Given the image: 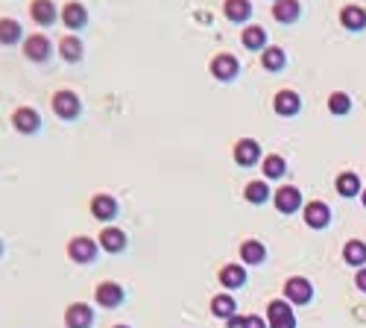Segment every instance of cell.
Listing matches in <instances>:
<instances>
[{"label": "cell", "mask_w": 366, "mask_h": 328, "mask_svg": "<svg viewBox=\"0 0 366 328\" xmlns=\"http://www.w3.org/2000/svg\"><path fill=\"white\" fill-rule=\"evenodd\" d=\"M53 111L59 114L62 121H74L79 114V97L74 91H59L53 94Z\"/></svg>", "instance_id": "obj_1"}, {"label": "cell", "mask_w": 366, "mask_h": 328, "mask_svg": "<svg viewBox=\"0 0 366 328\" xmlns=\"http://www.w3.org/2000/svg\"><path fill=\"white\" fill-rule=\"evenodd\" d=\"M285 296H287L290 302H296V305H305V302H311V296H313V287H311L308 278L293 275V278H287V285H285Z\"/></svg>", "instance_id": "obj_2"}, {"label": "cell", "mask_w": 366, "mask_h": 328, "mask_svg": "<svg viewBox=\"0 0 366 328\" xmlns=\"http://www.w3.org/2000/svg\"><path fill=\"white\" fill-rule=\"evenodd\" d=\"M267 317H270V328H296L293 310L287 308V302H281V299L267 305Z\"/></svg>", "instance_id": "obj_3"}, {"label": "cell", "mask_w": 366, "mask_h": 328, "mask_svg": "<svg viewBox=\"0 0 366 328\" xmlns=\"http://www.w3.org/2000/svg\"><path fill=\"white\" fill-rule=\"evenodd\" d=\"M12 123L18 132L29 135V132H39V126H41V118H39V111L36 109H29V106H21L18 111L12 114Z\"/></svg>", "instance_id": "obj_4"}, {"label": "cell", "mask_w": 366, "mask_h": 328, "mask_svg": "<svg viewBox=\"0 0 366 328\" xmlns=\"http://www.w3.org/2000/svg\"><path fill=\"white\" fill-rule=\"evenodd\" d=\"M94 299L100 302V308H118L123 302V287L114 282H103L94 290Z\"/></svg>", "instance_id": "obj_5"}, {"label": "cell", "mask_w": 366, "mask_h": 328, "mask_svg": "<svg viewBox=\"0 0 366 328\" xmlns=\"http://www.w3.org/2000/svg\"><path fill=\"white\" fill-rule=\"evenodd\" d=\"M211 74H214V79H223V82L235 79V76H238V59L229 56V53L214 56V59H211Z\"/></svg>", "instance_id": "obj_6"}, {"label": "cell", "mask_w": 366, "mask_h": 328, "mask_svg": "<svg viewBox=\"0 0 366 328\" xmlns=\"http://www.w3.org/2000/svg\"><path fill=\"white\" fill-rule=\"evenodd\" d=\"M68 255L76 261V264H88V261H94V255H97V243L88 240V238H74L68 243Z\"/></svg>", "instance_id": "obj_7"}, {"label": "cell", "mask_w": 366, "mask_h": 328, "mask_svg": "<svg viewBox=\"0 0 366 328\" xmlns=\"http://www.w3.org/2000/svg\"><path fill=\"white\" fill-rule=\"evenodd\" d=\"M29 12H32V21H36L39 27H53V21L59 18L53 0H32Z\"/></svg>", "instance_id": "obj_8"}, {"label": "cell", "mask_w": 366, "mask_h": 328, "mask_svg": "<svg viewBox=\"0 0 366 328\" xmlns=\"http://www.w3.org/2000/svg\"><path fill=\"white\" fill-rule=\"evenodd\" d=\"M273 109H276V114H281V118H293V114H299V109H302V100H299L296 91H278Z\"/></svg>", "instance_id": "obj_9"}, {"label": "cell", "mask_w": 366, "mask_h": 328, "mask_svg": "<svg viewBox=\"0 0 366 328\" xmlns=\"http://www.w3.org/2000/svg\"><path fill=\"white\" fill-rule=\"evenodd\" d=\"M299 15H302L299 0H276V4H273V18L278 24H296Z\"/></svg>", "instance_id": "obj_10"}, {"label": "cell", "mask_w": 366, "mask_h": 328, "mask_svg": "<svg viewBox=\"0 0 366 328\" xmlns=\"http://www.w3.org/2000/svg\"><path fill=\"white\" fill-rule=\"evenodd\" d=\"M258 158H261V146H258V141H252V138L238 141V146H235V161L240 164V168H252Z\"/></svg>", "instance_id": "obj_11"}, {"label": "cell", "mask_w": 366, "mask_h": 328, "mask_svg": "<svg viewBox=\"0 0 366 328\" xmlns=\"http://www.w3.org/2000/svg\"><path fill=\"white\" fill-rule=\"evenodd\" d=\"M299 205H302V193H299L293 185L276 191V208L281 211V214H293Z\"/></svg>", "instance_id": "obj_12"}, {"label": "cell", "mask_w": 366, "mask_h": 328, "mask_svg": "<svg viewBox=\"0 0 366 328\" xmlns=\"http://www.w3.org/2000/svg\"><path fill=\"white\" fill-rule=\"evenodd\" d=\"M91 320H94L91 308L82 305V302H76V305H71L68 310H65V325L68 328H91Z\"/></svg>", "instance_id": "obj_13"}, {"label": "cell", "mask_w": 366, "mask_h": 328, "mask_svg": "<svg viewBox=\"0 0 366 328\" xmlns=\"http://www.w3.org/2000/svg\"><path fill=\"white\" fill-rule=\"evenodd\" d=\"M305 223L311 228H325L331 223V211L325 203H308L305 205Z\"/></svg>", "instance_id": "obj_14"}, {"label": "cell", "mask_w": 366, "mask_h": 328, "mask_svg": "<svg viewBox=\"0 0 366 328\" xmlns=\"http://www.w3.org/2000/svg\"><path fill=\"white\" fill-rule=\"evenodd\" d=\"M62 21H65V27H68V29H82L88 24V12H86V6L74 0V4H68L62 9Z\"/></svg>", "instance_id": "obj_15"}, {"label": "cell", "mask_w": 366, "mask_h": 328, "mask_svg": "<svg viewBox=\"0 0 366 328\" xmlns=\"http://www.w3.org/2000/svg\"><path fill=\"white\" fill-rule=\"evenodd\" d=\"M91 214L97 220H111V217H118V203L111 200L109 193H100L91 200Z\"/></svg>", "instance_id": "obj_16"}, {"label": "cell", "mask_w": 366, "mask_h": 328, "mask_svg": "<svg viewBox=\"0 0 366 328\" xmlns=\"http://www.w3.org/2000/svg\"><path fill=\"white\" fill-rule=\"evenodd\" d=\"M223 12L231 24H243V21H249V15H252V4H249V0H226Z\"/></svg>", "instance_id": "obj_17"}, {"label": "cell", "mask_w": 366, "mask_h": 328, "mask_svg": "<svg viewBox=\"0 0 366 328\" xmlns=\"http://www.w3.org/2000/svg\"><path fill=\"white\" fill-rule=\"evenodd\" d=\"M24 56L32 59V62H44L50 56V41L44 36H29L24 41Z\"/></svg>", "instance_id": "obj_18"}, {"label": "cell", "mask_w": 366, "mask_h": 328, "mask_svg": "<svg viewBox=\"0 0 366 328\" xmlns=\"http://www.w3.org/2000/svg\"><path fill=\"white\" fill-rule=\"evenodd\" d=\"M220 285L229 287V290L243 287V285H246V270H243L240 264H229V267H223V270H220Z\"/></svg>", "instance_id": "obj_19"}, {"label": "cell", "mask_w": 366, "mask_h": 328, "mask_svg": "<svg viewBox=\"0 0 366 328\" xmlns=\"http://www.w3.org/2000/svg\"><path fill=\"white\" fill-rule=\"evenodd\" d=\"M100 246H103L106 252H121L126 246V235L121 228H106V232H100Z\"/></svg>", "instance_id": "obj_20"}, {"label": "cell", "mask_w": 366, "mask_h": 328, "mask_svg": "<svg viewBox=\"0 0 366 328\" xmlns=\"http://www.w3.org/2000/svg\"><path fill=\"white\" fill-rule=\"evenodd\" d=\"M343 258H346V264L363 267V264H366V243H360V240H348V243L343 246Z\"/></svg>", "instance_id": "obj_21"}, {"label": "cell", "mask_w": 366, "mask_h": 328, "mask_svg": "<svg viewBox=\"0 0 366 328\" xmlns=\"http://www.w3.org/2000/svg\"><path fill=\"white\" fill-rule=\"evenodd\" d=\"M340 21H343L346 29H363L366 27V12L360 6H346L340 12Z\"/></svg>", "instance_id": "obj_22"}, {"label": "cell", "mask_w": 366, "mask_h": 328, "mask_svg": "<svg viewBox=\"0 0 366 328\" xmlns=\"http://www.w3.org/2000/svg\"><path fill=\"white\" fill-rule=\"evenodd\" d=\"M21 41V24L12 18H0V44H18Z\"/></svg>", "instance_id": "obj_23"}, {"label": "cell", "mask_w": 366, "mask_h": 328, "mask_svg": "<svg viewBox=\"0 0 366 328\" xmlns=\"http://www.w3.org/2000/svg\"><path fill=\"white\" fill-rule=\"evenodd\" d=\"M264 44H267V32H264V27H246L243 29L246 50H264Z\"/></svg>", "instance_id": "obj_24"}, {"label": "cell", "mask_w": 366, "mask_h": 328, "mask_svg": "<svg viewBox=\"0 0 366 328\" xmlns=\"http://www.w3.org/2000/svg\"><path fill=\"white\" fill-rule=\"evenodd\" d=\"M59 53H62L65 62H79L82 59V41L74 39V36H65L59 41Z\"/></svg>", "instance_id": "obj_25"}, {"label": "cell", "mask_w": 366, "mask_h": 328, "mask_svg": "<svg viewBox=\"0 0 366 328\" xmlns=\"http://www.w3.org/2000/svg\"><path fill=\"white\" fill-rule=\"evenodd\" d=\"M240 258L246 264H261V261L267 258V250H264V243H258V240H246L240 246Z\"/></svg>", "instance_id": "obj_26"}, {"label": "cell", "mask_w": 366, "mask_h": 328, "mask_svg": "<svg viewBox=\"0 0 366 328\" xmlns=\"http://www.w3.org/2000/svg\"><path fill=\"white\" fill-rule=\"evenodd\" d=\"M235 299L231 296H214L211 299V310H214V317H220V320H231L235 317Z\"/></svg>", "instance_id": "obj_27"}, {"label": "cell", "mask_w": 366, "mask_h": 328, "mask_svg": "<svg viewBox=\"0 0 366 328\" xmlns=\"http://www.w3.org/2000/svg\"><path fill=\"white\" fill-rule=\"evenodd\" d=\"M261 62L267 71H281L285 68V50H281V47H264Z\"/></svg>", "instance_id": "obj_28"}, {"label": "cell", "mask_w": 366, "mask_h": 328, "mask_svg": "<svg viewBox=\"0 0 366 328\" xmlns=\"http://www.w3.org/2000/svg\"><path fill=\"white\" fill-rule=\"evenodd\" d=\"M243 196L252 205H261V203H267L270 200V188H267V182H249L246 185V191H243Z\"/></svg>", "instance_id": "obj_29"}, {"label": "cell", "mask_w": 366, "mask_h": 328, "mask_svg": "<svg viewBox=\"0 0 366 328\" xmlns=\"http://www.w3.org/2000/svg\"><path fill=\"white\" fill-rule=\"evenodd\" d=\"M358 191H360V179H358V173H343L340 179H337V193L340 196H358Z\"/></svg>", "instance_id": "obj_30"}, {"label": "cell", "mask_w": 366, "mask_h": 328, "mask_svg": "<svg viewBox=\"0 0 366 328\" xmlns=\"http://www.w3.org/2000/svg\"><path fill=\"white\" fill-rule=\"evenodd\" d=\"M281 173H285V158H281V156H267V158H264V176L278 179Z\"/></svg>", "instance_id": "obj_31"}, {"label": "cell", "mask_w": 366, "mask_h": 328, "mask_svg": "<svg viewBox=\"0 0 366 328\" xmlns=\"http://www.w3.org/2000/svg\"><path fill=\"white\" fill-rule=\"evenodd\" d=\"M328 109L334 111V114H346L348 109H352V100H348V94L337 91V94H331V97H328Z\"/></svg>", "instance_id": "obj_32"}, {"label": "cell", "mask_w": 366, "mask_h": 328, "mask_svg": "<svg viewBox=\"0 0 366 328\" xmlns=\"http://www.w3.org/2000/svg\"><path fill=\"white\" fill-rule=\"evenodd\" d=\"M243 328H264V320H261V317H246V320H243Z\"/></svg>", "instance_id": "obj_33"}, {"label": "cell", "mask_w": 366, "mask_h": 328, "mask_svg": "<svg viewBox=\"0 0 366 328\" xmlns=\"http://www.w3.org/2000/svg\"><path fill=\"white\" fill-rule=\"evenodd\" d=\"M355 285H358V287H360L363 293H366V270H360V273H358V278H355Z\"/></svg>", "instance_id": "obj_34"}, {"label": "cell", "mask_w": 366, "mask_h": 328, "mask_svg": "<svg viewBox=\"0 0 366 328\" xmlns=\"http://www.w3.org/2000/svg\"><path fill=\"white\" fill-rule=\"evenodd\" d=\"M229 328H243V317H231V320H229Z\"/></svg>", "instance_id": "obj_35"}, {"label": "cell", "mask_w": 366, "mask_h": 328, "mask_svg": "<svg viewBox=\"0 0 366 328\" xmlns=\"http://www.w3.org/2000/svg\"><path fill=\"white\" fill-rule=\"evenodd\" d=\"M363 205H366V191H363Z\"/></svg>", "instance_id": "obj_36"}, {"label": "cell", "mask_w": 366, "mask_h": 328, "mask_svg": "<svg viewBox=\"0 0 366 328\" xmlns=\"http://www.w3.org/2000/svg\"><path fill=\"white\" fill-rule=\"evenodd\" d=\"M114 328H129V325H114Z\"/></svg>", "instance_id": "obj_37"}, {"label": "cell", "mask_w": 366, "mask_h": 328, "mask_svg": "<svg viewBox=\"0 0 366 328\" xmlns=\"http://www.w3.org/2000/svg\"><path fill=\"white\" fill-rule=\"evenodd\" d=\"M0 252H4V243H0Z\"/></svg>", "instance_id": "obj_38"}]
</instances>
